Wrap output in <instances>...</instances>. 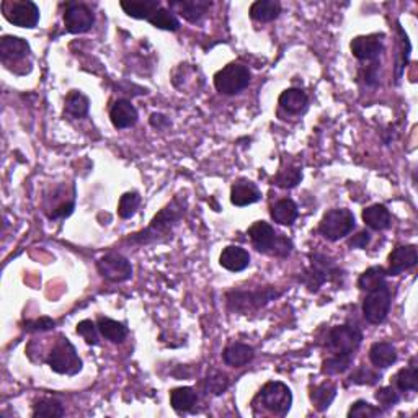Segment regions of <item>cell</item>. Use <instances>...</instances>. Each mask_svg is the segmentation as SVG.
<instances>
[{"instance_id":"obj_1","label":"cell","mask_w":418,"mask_h":418,"mask_svg":"<svg viewBox=\"0 0 418 418\" xmlns=\"http://www.w3.org/2000/svg\"><path fill=\"white\" fill-rule=\"evenodd\" d=\"M185 201L180 200V198H173L172 203H169L164 209L159 211V213L154 216V219H152L149 226L142 229L141 232L133 234V236L129 237V242L144 245L152 244V242H159L165 239V237L172 236L173 227L177 226L180 219L185 214Z\"/></svg>"},{"instance_id":"obj_2","label":"cell","mask_w":418,"mask_h":418,"mask_svg":"<svg viewBox=\"0 0 418 418\" xmlns=\"http://www.w3.org/2000/svg\"><path fill=\"white\" fill-rule=\"evenodd\" d=\"M249 236L255 249L263 254L285 258L293 251V242L281 234H276L275 229L265 221L255 222L249 229Z\"/></svg>"},{"instance_id":"obj_3","label":"cell","mask_w":418,"mask_h":418,"mask_svg":"<svg viewBox=\"0 0 418 418\" xmlns=\"http://www.w3.org/2000/svg\"><path fill=\"white\" fill-rule=\"evenodd\" d=\"M46 363L57 374L75 376L82 370V359L79 358L77 350L66 336H59V340L54 343L49 357L46 358Z\"/></svg>"},{"instance_id":"obj_4","label":"cell","mask_w":418,"mask_h":418,"mask_svg":"<svg viewBox=\"0 0 418 418\" xmlns=\"http://www.w3.org/2000/svg\"><path fill=\"white\" fill-rule=\"evenodd\" d=\"M255 402H260V406H263L265 410L273 413V415L286 417L291 403H293V394L285 383L269 381L260 390Z\"/></svg>"},{"instance_id":"obj_5","label":"cell","mask_w":418,"mask_h":418,"mask_svg":"<svg viewBox=\"0 0 418 418\" xmlns=\"http://www.w3.org/2000/svg\"><path fill=\"white\" fill-rule=\"evenodd\" d=\"M251 74L249 67L239 62H231L221 70L216 72L214 87L222 95H236L249 87Z\"/></svg>"},{"instance_id":"obj_6","label":"cell","mask_w":418,"mask_h":418,"mask_svg":"<svg viewBox=\"0 0 418 418\" xmlns=\"http://www.w3.org/2000/svg\"><path fill=\"white\" fill-rule=\"evenodd\" d=\"M354 216L348 209H330L323 214L321 224H319V232L325 237L327 240H340L347 237L354 229Z\"/></svg>"},{"instance_id":"obj_7","label":"cell","mask_w":418,"mask_h":418,"mask_svg":"<svg viewBox=\"0 0 418 418\" xmlns=\"http://www.w3.org/2000/svg\"><path fill=\"white\" fill-rule=\"evenodd\" d=\"M363 341V334L357 325H336L327 335V348L334 354H354Z\"/></svg>"},{"instance_id":"obj_8","label":"cell","mask_w":418,"mask_h":418,"mask_svg":"<svg viewBox=\"0 0 418 418\" xmlns=\"http://www.w3.org/2000/svg\"><path fill=\"white\" fill-rule=\"evenodd\" d=\"M278 296H281V293L272 289V287L260 291H249V293L247 291H231V293H227V304L236 312H249L254 311V309L263 307L265 304H268L269 301L278 298Z\"/></svg>"},{"instance_id":"obj_9","label":"cell","mask_w":418,"mask_h":418,"mask_svg":"<svg viewBox=\"0 0 418 418\" xmlns=\"http://www.w3.org/2000/svg\"><path fill=\"white\" fill-rule=\"evenodd\" d=\"M2 13L8 23L20 26V28H35L39 21V8L31 0L2 2Z\"/></svg>"},{"instance_id":"obj_10","label":"cell","mask_w":418,"mask_h":418,"mask_svg":"<svg viewBox=\"0 0 418 418\" xmlns=\"http://www.w3.org/2000/svg\"><path fill=\"white\" fill-rule=\"evenodd\" d=\"M390 289L388 285H383L377 289H372L368 293L363 303V316L370 323H383L390 311Z\"/></svg>"},{"instance_id":"obj_11","label":"cell","mask_w":418,"mask_h":418,"mask_svg":"<svg viewBox=\"0 0 418 418\" xmlns=\"http://www.w3.org/2000/svg\"><path fill=\"white\" fill-rule=\"evenodd\" d=\"M98 272L105 280L111 283L128 281L133 276V267L129 260L120 254H108L97 263Z\"/></svg>"},{"instance_id":"obj_12","label":"cell","mask_w":418,"mask_h":418,"mask_svg":"<svg viewBox=\"0 0 418 418\" xmlns=\"http://www.w3.org/2000/svg\"><path fill=\"white\" fill-rule=\"evenodd\" d=\"M95 23V13L85 3H67L64 12L66 30L72 35L85 33Z\"/></svg>"},{"instance_id":"obj_13","label":"cell","mask_w":418,"mask_h":418,"mask_svg":"<svg viewBox=\"0 0 418 418\" xmlns=\"http://www.w3.org/2000/svg\"><path fill=\"white\" fill-rule=\"evenodd\" d=\"M384 35L357 36L352 39L350 49L359 61H376L384 51Z\"/></svg>"},{"instance_id":"obj_14","label":"cell","mask_w":418,"mask_h":418,"mask_svg":"<svg viewBox=\"0 0 418 418\" xmlns=\"http://www.w3.org/2000/svg\"><path fill=\"white\" fill-rule=\"evenodd\" d=\"M418 263V251L415 245H401L394 249L389 255V268L386 269L388 276H399L406 269H410Z\"/></svg>"},{"instance_id":"obj_15","label":"cell","mask_w":418,"mask_h":418,"mask_svg":"<svg viewBox=\"0 0 418 418\" xmlns=\"http://www.w3.org/2000/svg\"><path fill=\"white\" fill-rule=\"evenodd\" d=\"M30 54V44L25 41L23 38H18V36H2L0 39V59L6 66L10 62H17L23 59Z\"/></svg>"},{"instance_id":"obj_16","label":"cell","mask_w":418,"mask_h":418,"mask_svg":"<svg viewBox=\"0 0 418 418\" xmlns=\"http://www.w3.org/2000/svg\"><path fill=\"white\" fill-rule=\"evenodd\" d=\"M170 10L178 13L190 23L200 21L206 12L211 8L209 0H172L169 2Z\"/></svg>"},{"instance_id":"obj_17","label":"cell","mask_w":418,"mask_h":418,"mask_svg":"<svg viewBox=\"0 0 418 418\" xmlns=\"http://www.w3.org/2000/svg\"><path fill=\"white\" fill-rule=\"evenodd\" d=\"M137 118L139 116L136 106L129 100H124V98L116 100L110 110L111 124H113L116 129L133 128V126L137 123Z\"/></svg>"},{"instance_id":"obj_18","label":"cell","mask_w":418,"mask_h":418,"mask_svg":"<svg viewBox=\"0 0 418 418\" xmlns=\"http://www.w3.org/2000/svg\"><path fill=\"white\" fill-rule=\"evenodd\" d=\"M262 200V191L254 182L249 180H239L231 188V203L237 208H244V206L254 205Z\"/></svg>"},{"instance_id":"obj_19","label":"cell","mask_w":418,"mask_h":418,"mask_svg":"<svg viewBox=\"0 0 418 418\" xmlns=\"http://www.w3.org/2000/svg\"><path fill=\"white\" fill-rule=\"evenodd\" d=\"M219 265L229 272H244L250 265V254L239 245H227L221 251L219 257Z\"/></svg>"},{"instance_id":"obj_20","label":"cell","mask_w":418,"mask_h":418,"mask_svg":"<svg viewBox=\"0 0 418 418\" xmlns=\"http://www.w3.org/2000/svg\"><path fill=\"white\" fill-rule=\"evenodd\" d=\"M370 361L377 370H386L397 361V350L389 341H376L370 348Z\"/></svg>"},{"instance_id":"obj_21","label":"cell","mask_w":418,"mask_h":418,"mask_svg":"<svg viewBox=\"0 0 418 418\" xmlns=\"http://www.w3.org/2000/svg\"><path fill=\"white\" fill-rule=\"evenodd\" d=\"M124 13L137 20H147L160 8L159 0H123L120 3Z\"/></svg>"},{"instance_id":"obj_22","label":"cell","mask_w":418,"mask_h":418,"mask_svg":"<svg viewBox=\"0 0 418 418\" xmlns=\"http://www.w3.org/2000/svg\"><path fill=\"white\" fill-rule=\"evenodd\" d=\"M255 357V350L250 347V345L245 343H231L226 350L222 352V361L226 363L227 366L232 368H242L254 359Z\"/></svg>"},{"instance_id":"obj_23","label":"cell","mask_w":418,"mask_h":418,"mask_svg":"<svg viewBox=\"0 0 418 418\" xmlns=\"http://www.w3.org/2000/svg\"><path fill=\"white\" fill-rule=\"evenodd\" d=\"M269 214H272L273 221L281 224V226H293L296 219H298L299 211L293 200L285 198V200L276 201V203L272 206Z\"/></svg>"},{"instance_id":"obj_24","label":"cell","mask_w":418,"mask_h":418,"mask_svg":"<svg viewBox=\"0 0 418 418\" xmlns=\"http://www.w3.org/2000/svg\"><path fill=\"white\" fill-rule=\"evenodd\" d=\"M97 327L103 339L111 341V343H123L126 336H128V327H126V323L113 321V319L100 317L97 322Z\"/></svg>"},{"instance_id":"obj_25","label":"cell","mask_w":418,"mask_h":418,"mask_svg":"<svg viewBox=\"0 0 418 418\" xmlns=\"http://www.w3.org/2000/svg\"><path fill=\"white\" fill-rule=\"evenodd\" d=\"M281 13V3L276 0H257L251 3L250 17L260 23H268V21L276 20Z\"/></svg>"},{"instance_id":"obj_26","label":"cell","mask_w":418,"mask_h":418,"mask_svg":"<svg viewBox=\"0 0 418 418\" xmlns=\"http://www.w3.org/2000/svg\"><path fill=\"white\" fill-rule=\"evenodd\" d=\"M309 98L301 88H287L280 95V105L291 115H299L307 108Z\"/></svg>"},{"instance_id":"obj_27","label":"cell","mask_w":418,"mask_h":418,"mask_svg":"<svg viewBox=\"0 0 418 418\" xmlns=\"http://www.w3.org/2000/svg\"><path fill=\"white\" fill-rule=\"evenodd\" d=\"M363 221L372 231H384L390 226V213L384 205H372L363 209Z\"/></svg>"},{"instance_id":"obj_28","label":"cell","mask_w":418,"mask_h":418,"mask_svg":"<svg viewBox=\"0 0 418 418\" xmlns=\"http://www.w3.org/2000/svg\"><path fill=\"white\" fill-rule=\"evenodd\" d=\"M198 402V394L193 388H177L170 392V406L175 412L183 413V412H190L193 407L196 406Z\"/></svg>"},{"instance_id":"obj_29","label":"cell","mask_w":418,"mask_h":418,"mask_svg":"<svg viewBox=\"0 0 418 418\" xmlns=\"http://www.w3.org/2000/svg\"><path fill=\"white\" fill-rule=\"evenodd\" d=\"M336 395V388L332 383H322L311 389V401L319 412L327 410Z\"/></svg>"},{"instance_id":"obj_30","label":"cell","mask_w":418,"mask_h":418,"mask_svg":"<svg viewBox=\"0 0 418 418\" xmlns=\"http://www.w3.org/2000/svg\"><path fill=\"white\" fill-rule=\"evenodd\" d=\"M90 100L79 90H72L69 95L66 97V108L64 113L72 116V118H84L88 115Z\"/></svg>"},{"instance_id":"obj_31","label":"cell","mask_w":418,"mask_h":418,"mask_svg":"<svg viewBox=\"0 0 418 418\" xmlns=\"http://www.w3.org/2000/svg\"><path fill=\"white\" fill-rule=\"evenodd\" d=\"M386 278H388L386 268L371 267V268H368L361 276H359L358 287L361 291H366V293H370V291L377 289V287L386 285Z\"/></svg>"},{"instance_id":"obj_32","label":"cell","mask_w":418,"mask_h":418,"mask_svg":"<svg viewBox=\"0 0 418 418\" xmlns=\"http://www.w3.org/2000/svg\"><path fill=\"white\" fill-rule=\"evenodd\" d=\"M394 386L401 392H415V390H418V368L415 365H410L399 371L394 376Z\"/></svg>"},{"instance_id":"obj_33","label":"cell","mask_w":418,"mask_h":418,"mask_svg":"<svg viewBox=\"0 0 418 418\" xmlns=\"http://www.w3.org/2000/svg\"><path fill=\"white\" fill-rule=\"evenodd\" d=\"M149 23L154 26V28L165 31H177L180 28V20L175 17V13L162 7L149 18Z\"/></svg>"},{"instance_id":"obj_34","label":"cell","mask_w":418,"mask_h":418,"mask_svg":"<svg viewBox=\"0 0 418 418\" xmlns=\"http://www.w3.org/2000/svg\"><path fill=\"white\" fill-rule=\"evenodd\" d=\"M354 354H334V357L327 358L325 361H323L322 371L325 372V374H341V372H345L347 370H350V366H352Z\"/></svg>"},{"instance_id":"obj_35","label":"cell","mask_w":418,"mask_h":418,"mask_svg":"<svg viewBox=\"0 0 418 418\" xmlns=\"http://www.w3.org/2000/svg\"><path fill=\"white\" fill-rule=\"evenodd\" d=\"M64 415V407L57 399H41L36 402L33 408V417H44V418H59Z\"/></svg>"},{"instance_id":"obj_36","label":"cell","mask_w":418,"mask_h":418,"mask_svg":"<svg viewBox=\"0 0 418 418\" xmlns=\"http://www.w3.org/2000/svg\"><path fill=\"white\" fill-rule=\"evenodd\" d=\"M348 381H350V384L376 386L381 381V372L363 365V366H359L358 370H354L352 374H350Z\"/></svg>"},{"instance_id":"obj_37","label":"cell","mask_w":418,"mask_h":418,"mask_svg":"<svg viewBox=\"0 0 418 418\" xmlns=\"http://www.w3.org/2000/svg\"><path fill=\"white\" fill-rule=\"evenodd\" d=\"M139 205H141V196L137 191H128L120 198L118 203V214L120 218L129 219L137 213Z\"/></svg>"},{"instance_id":"obj_38","label":"cell","mask_w":418,"mask_h":418,"mask_svg":"<svg viewBox=\"0 0 418 418\" xmlns=\"http://www.w3.org/2000/svg\"><path fill=\"white\" fill-rule=\"evenodd\" d=\"M227 388H229V379L222 371L213 370L208 372V377H206L205 381L206 392L213 395H221Z\"/></svg>"},{"instance_id":"obj_39","label":"cell","mask_w":418,"mask_h":418,"mask_svg":"<svg viewBox=\"0 0 418 418\" xmlns=\"http://www.w3.org/2000/svg\"><path fill=\"white\" fill-rule=\"evenodd\" d=\"M383 415V410L379 407L371 406L366 401H357L348 410L350 418H374Z\"/></svg>"},{"instance_id":"obj_40","label":"cell","mask_w":418,"mask_h":418,"mask_svg":"<svg viewBox=\"0 0 418 418\" xmlns=\"http://www.w3.org/2000/svg\"><path fill=\"white\" fill-rule=\"evenodd\" d=\"M303 180V170L299 167H287L276 175L275 183L281 188H294Z\"/></svg>"},{"instance_id":"obj_41","label":"cell","mask_w":418,"mask_h":418,"mask_svg":"<svg viewBox=\"0 0 418 418\" xmlns=\"http://www.w3.org/2000/svg\"><path fill=\"white\" fill-rule=\"evenodd\" d=\"M77 334L84 336V340L87 341L88 345H93V347L100 343V340H98V334H100L98 327L92 321H88V319L77 323Z\"/></svg>"},{"instance_id":"obj_42","label":"cell","mask_w":418,"mask_h":418,"mask_svg":"<svg viewBox=\"0 0 418 418\" xmlns=\"http://www.w3.org/2000/svg\"><path fill=\"white\" fill-rule=\"evenodd\" d=\"M376 401L381 403L384 408H390L394 406H397L401 397H399V392H395V389L390 386V388H381L376 392Z\"/></svg>"},{"instance_id":"obj_43","label":"cell","mask_w":418,"mask_h":418,"mask_svg":"<svg viewBox=\"0 0 418 418\" xmlns=\"http://www.w3.org/2000/svg\"><path fill=\"white\" fill-rule=\"evenodd\" d=\"M54 325H56V322H54L53 319L39 317V319H35V321L26 322L25 323V330H28V332H48V330H53Z\"/></svg>"},{"instance_id":"obj_44","label":"cell","mask_w":418,"mask_h":418,"mask_svg":"<svg viewBox=\"0 0 418 418\" xmlns=\"http://www.w3.org/2000/svg\"><path fill=\"white\" fill-rule=\"evenodd\" d=\"M370 242H371V234L363 231L357 234V236L350 240V247H353V249H366Z\"/></svg>"},{"instance_id":"obj_45","label":"cell","mask_w":418,"mask_h":418,"mask_svg":"<svg viewBox=\"0 0 418 418\" xmlns=\"http://www.w3.org/2000/svg\"><path fill=\"white\" fill-rule=\"evenodd\" d=\"M149 121H151V124L154 126V128H157V129H164V128H167V126L170 124V121H169L167 116H164V115H160V113H152Z\"/></svg>"},{"instance_id":"obj_46","label":"cell","mask_w":418,"mask_h":418,"mask_svg":"<svg viewBox=\"0 0 418 418\" xmlns=\"http://www.w3.org/2000/svg\"><path fill=\"white\" fill-rule=\"evenodd\" d=\"M365 82L368 85H376L377 84V62L368 67L365 70Z\"/></svg>"}]
</instances>
